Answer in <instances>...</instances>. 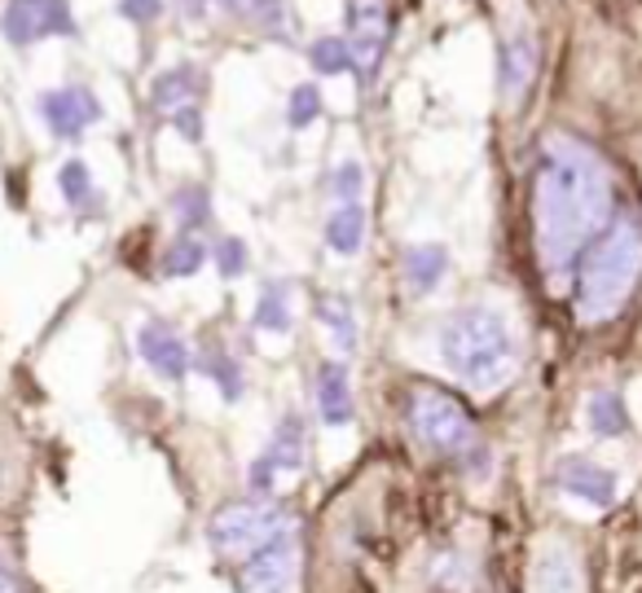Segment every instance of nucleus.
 I'll return each mask as SVG.
<instances>
[{
	"label": "nucleus",
	"instance_id": "36",
	"mask_svg": "<svg viewBox=\"0 0 642 593\" xmlns=\"http://www.w3.org/2000/svg\"><path fill=\"white\" fill-rule=\"evenodd\" d=\"M247 18L264 31H282L286 27V0H247Z\"/></svg>",
	"mask_w": 642,
	"mask_h": 593
},
{
	"label": "nucleus",
	"instance_id": "5",
	"mask_svg": "<svg viewBox=\"0 0 642 593\" xmlns=\"http://www.w3.org/2000/svg\"><path fill=\"white\" fill-rule=\"evenodd\" d=\"M431 344H436V360L449 387H458L471 400L502 396L523 365V339L514 330V317L485 299L440 313Z\"/></svg>",
	"mask_w": 642,
	"mask_h": 593
},
{
	"label": "nucleus",
	"instance_id": "34",
	"mask_svg": "<svg viewBox=\"0 0 642 593\" xmlns=\"http://www.w3.org/2000/svg\"><path fill=\"white\" fill-rule=\"evenodd\" d=\"M243 492H252V497H282V471L259 449L252 453V462L243 467Z\"/></svg>",
	"mask_w": 642,
	"mask_h": 593
},
{
	"label": "nucleus",
	"instance_id": "18",
	"mask_svg": "<svg viewBox=\"0 0 642 593\" xmlns=\"http://www.w3.org/2000/svg\"><path fill=\"white\" fill-rule=\"evenodd\" d=\"M581 427L594 444L612 449V444H630L634 440V413H630V400L616 382H599L585 391L581 400Z\"/></svg>",
	"mask_w": 642,
	"mask_h": 593
},
{
	"label": "nucleus",
	"instance_id": "27",
	"mask_svg": "<svg viewBox=\"0 0 642 593\" xmlns=\"http://www.w3.org/2000/svg\"><path fill=\"white\" fill-rule=\"evenodd\" d=\"M207 268V242L198 234H176L159 251V277L163 282H190Z\"/></svg>",
	"mask_w": 642,
	"mask_h": 593
},
{
	"label": "nucleus",
	"instance_id": "32",
	"mask_svg": "<svg viewBox=\"0 0 642 593\" xmlns=\"http://www.w3.org/2000/svg\"><path fill=\"white\" fill-rule=\"evenodd\" d=\"M308 62H313V71H317L322 80H335V75H348V71H353V49H348L344 35H317V40L308 44Z\"/></svg>",
	"mask_w": 642,
	"mask_h": 593
},
{
	"label": "nucleus",
	"instance_id": "39",
	"mask_svg": "<svg viewBox=\"0 0 642 593\" xmlns=\"http://www.w3.org/2000/svg\"><path fill=\"white\" fill-rule=\"evenodd\" d=\"M639 550H642V528H639Z\"/></svg>",
	"mask_w": 642,
	"mask_h": 593
},
{
	"label": "nucleus",
	"instance_id": "35",
	"mask_svg": "<svg viewBox=\"0 0 642 593\" xmlns=\"http://www.w3.org/2000/svg\"><path fill=\"white\" fill-rule=\"evenodd\" d=\"M167 123H172V132H181V141H185V145H203V136H207L203 106H181V111H172V115H167Z\"/></svg>",
	"mask_w": 642,
	"mask_h": 593
},
{
	"label": "nucleus",
	"instance_id": "29",
	"mask_svg": "<svg viewBox=\"0 0 642 593\" xmlns=\"http://www.w3.org/2000/svg\"><path fill=\"white\" fill-rule=\"evenodd\" d=\"M0 593H44L22 559V532L0 528Z\"/></svg>",
	"mask_w": 642,
	"mask_h": 593
},
{
	"label": "nucleus",
	"instance_id": "11",
	"mask_svg": "<svg viewBox=\"0 0 642 593\" xmlns=\"http://www.w3.org/2000/svg\"><path fill=\"white\" fill-rule=\"evenodd\" d=\"M35 497V458L31 444L22 436V427L13 422V413L0 405V528L22 532V519L31 510Z\"/></svg>",
	"mask_w": 642,
	"mask_h": 593
},
{
	"label": "nucleus",
	"instance_id": "31",
	"mask_svg": "<svg viewBox=\"0 0 642 593\" xmlns=\"http://www.w3.org/2000/svg\"><path fill=\"white\" fill-rule=\"evenodd\" d=\"M366 185H370V172L361 159H339L326 172V194L335 203H366Z\"/></svg>",
	"mask_w": 642,
	"mask_h": 593
},
{
	"label": "nucleus",
	"instance_id": "6",
	"mask_svg": "<svg viewBox=\"0 0 642 593\" xmlns=\"http://www.w3.org/2000/svg\"><path fill=\"white\" fill-rule=\"evenodd\" d=\"M642 286V203L625 198L616 221L590 242L572 273V317L581 330H608L625 317Z\"/></svg>",
	"mask_w": 642,
	"mask_h": 593
},
{
	"label": "nucleus",
	"instance_id": "14",
	"mask_svg": "<svg viewBox=\"0 0 642 593\" xmlns=\"http://www.w3.org/2000/svg\"><path fill=\"white\" fill-rule=\"evenodd\" d=\"M35 115L49 127V136L80 141L89 127H98L106 119V106L89 84H58V89L35 93Z\"/></svg>",
	"mask_w": 642,
	"mask_h": 593
},
{
	"label": "nucleus",
	"instance_id": "15",
	"mask_svg": "<svg viewBox=\"0 0 642 593\" xmlns=\"http://www.w3.org/2000/svg\"><path fill=\"white\" fill-rule=\"evenodd\" d=\"M132 344H136V356L145 360V369L163 378L167 387H181L194 374V348L167 317H145L132 330Z\"/></svg>",
	"mask_w": 642,
	"mask_h": 593
},
{
	"label": "nucleus",
	"instance_id": "37",
	"mask_svg": "<svg viewBox=\"0 0 642 593\" xmlns=\"http://www.w3.org/2000/svg\"><path fill=\"white\" fill-rule=\"evenodd\" d=\"M120 13L136 27H150L163 13V0H120Z\"/></svg>",
	"mask_w": 642,
	"mask_h": 593
},
{
	"label": "nucleus",
	"instance_id": "30",
	"mask_svg": "<svg viewBox=\"0 0 642 593\" xmlns=\"http://www.w3.org/2000/svg\"><path fill=\"white\" fill-rule=\"evenodd\" d=\"M207 264L216 268L221 282H243L252 273V246L238 234H216L207 242Z\"/></svg>",
	"mask_w": 642,
	"mask_h": 593
},
{
	"label": "nucleus",
	"instance_id": "13",
	"mask_svg": "<svg viewBox=\"0 0 642 593\" xmlns=\"http://www.w3.org/2000/svg\"><path fill=\"white\" fill-rule=\"evenodd\" d=\"M0 31L13 49H31L40 40H80V22L71 13V0H9L0 13Z\"/></svg>",
	"mask_w": 642,
	"mask_h": 593
},
{
	"label": "nucleus",
	"instance_id": "3",
	"mask_svg": "<svg viewBox=\"0 0 642 593\" xmlns=\"http://www.w3.org/2000/svg\"><path fill=\"white\" fill-rule=\"evenodd\" d=\"M621 203L625 194L616 167L594 141L568 127H546L537 136L528 176V225H532V264L546 290L554 295L572 290L581 255L616 221Z\"/></svg>",
	"mask_w": 642,
	"mask_h": 593
},
{
	"label": "nucleus",
	"instance_id": "4",
	"mask_svg": "<svg viewBox=\"0 0 642 593\" xmlns=\"http://www.w3.org/2000/svg\"><path fill=\"white\" fill-rule=\"evenodd\" d=\"M502 523L467 505L440 523H422L379 572L375 593H511Z\"/></svg>",
	"mask_w": 642,
	"mask_h": 593
},
{
	"label": "nucleus",
	"instance_id": "9",
	"mask_svg": "<svg viewBox=\"0 0 642 593\" xmlns=\"http://www.w3.org/2000/svg\"><path fill=\"white\" fill-rule=\"evenodd\" d=\"M546 492L559 497V501H577L585 505L590 514H616L621 501H625V479L612 462H603L599 453L590 449H559L550 462H546V474H541Z\"/></svg>",
	"mask_w": 642,
	"mask_h": 593
},
{
	"label": "nucleus",
	"instance_id": "10",
	"mask_svg": "<svg viewBox=\"0 0 642 593\" xmlns=\"http://www.w3.org/2000/svg\"><path fill=\"white\" fill-rule=\"evenodd\" d=\"M308 519V514H304ZM234 593H308V545L304 523L286 528L277 541H268L259 554L238 563L221 576Z\"/></svg>",
	"mask_w": 642,
	"mask_h": 593
},
{
	"label": "nucleus",
	"instance_id": "24",
	"mask_svg": "<svg viewBox=\"0 0 642 593\" xmlns=\"http://www.w3.org/2000/svg\"><path fill=\"white\" fill-rule=\"evenodd\" d=\"M198 98H203V71L194 62H176L150 80V106L159 115H172L181 106H198Z\"/></svg>",
	"mask_w": 642,
	"mask_h": 593
},
{
	"label": "nucleus",
	"instance_id": "26",
	"mask_svg": "<svg viewBox=\"0 0 642 593\" xmlns=\"http://www.w3.org/2000/svg\"><path fill=\"white\" fill-rule=\"evenodd\" d=\"M313 317H317V326H326V335L335 339L339 352H357V344H361V326H357V308H353L348 295H339V290H322V295L313 299Z\"/></svg>",
	"mask_w": 642,
	"mask_h": 593
},
{
	"label": "nucleus",
	"instance_id": "17",
	"mask_svg": "<svg viewBox=\"0 0 642 593\" xmlns=\"http://www.w3.org/2000/svg\"><path fill=\"white\" fill-rule=\"evenodd\" d=\"M449 273H454V255H449V246L436 242V237H427V242H405V246L396 251V277H400V286H405V295H409L414 304H427L431 295H440V286L449 282Z\"/></svg>",
	"mask_w": 642,
	"mask_h": 593
},
{
	"label": "nucleus",
	"instance_id": "21",
	"mask_svg": "<svg viewBox=\"0 0 642 593\" xmlns=\"http://www.w3.org/2000/svg\"><path fill=\"white\" fill-rule=\"evenodd\" d=\"M194 369L216 387V396H221L225 405H243V400L252 396V374H247L243 356L234 352V348H225V344L198 348V352H194Z\"/></svg>",
	"mask_w": 642,
	"mask_h": 593
},
{
	"label": "nucleus",
	"instance_id": "23",
	"mask_svg": "<svg viewBox=\"0 0 642 593\" xmlns=\"http://www.w3.org/2000/svg\"><path fill=\"white\" fill-rule=\"evenodd\" d=\"M370 237V207L366 203H335L322 221V242L339 259H357Z\"/></svg>",
	"mask_w": 642,
	"mask_h": 593
},
{
	"label": "nucleus",
	"instance_id": "28",
	"mask_svg": "<svg viewBox=\"0 0 642 593\" xmlns=\"http://www.w3.org/2000/svg\"><path fill=\"white\" fill-rule=\"evenodd\" d=\"M58 194H62V203H67L71 212H98V207H102L98 176H93V167H89L80 154L62 159V167H58Z\"/></svg>",
	"mask_w": 642,
	"mask_h": 593
},
{
	"label": "nucleus",
	"instance_id": "16",
	"mask_svg": "<svg viewBox=\"0 0 642 593\" xmlns=\"http://www.w3.org/2000/svg\"><path fill=\"white\" fill-rule=\"evenodd\" d=\"M313 422L322 431H344L357 422V391H353V369L344 356H322L313 365Z\"/></svg>",
	"mask_w": 642,
	"mask_h": 593
},
{
	"label": "nucleus",
	"instance_id": "38",
	"mask_svg": "<svg viewBox=\"0 0 642 593\" xmlns=\"http://www.w3.org/2000/svg\"><path fill=\"white\" fill-rule=\"evenodd\" d=\"M212 4H221V9H230V13H247V0H212Z\"/></svg>",
	"mask_w": 642,
	"mask_h": 593
},
{
	"label": "nucleus",
	"instance_id": "7",
	"mask_svg": "<svg viewBox=\"0 0 642 593\" xmlns=\"http://www.w3.org/2000/svg\"><path fill=\"white\" fill-rule=\"evenodd\" d=\"M514 593H603L599 532L568 510L537 514L519 541Z\"/></svg>",
	"mask_w": 642,
	"mask_h": 593
},
{
	"label": "nucleus",
	"instance_id": "25",
	"mask_svg": "<svg viewBox=\"0 0 642 593\" xmlns=\"http://www.w3.org/2000/svg\"><path fill=\"white\" fill-rule=\"evenodd\" d=\"M167 216L176 225V234H207L216 225V212H212V190L203 181H181L172 194H167Z\"/></svg>",
	"mask_w": 642,
	"mask_h": 593
},
{
	"label": "nucleus",
	"instance_id": "2",
	"mask_svg": "<svg viewBox=\"0 0 642 593\" xmlns=\"http://www.w3.org/2000/svg\"><path fill=\"white\" fill-rule=\"evenodd\" d=\"M409 467L400 453H370L339 479L304 519L308 593H375V581L414 532H396L409 519Z\"/></svg>",
	"mask_w": 642,
	"mask_h": 593
},
{
	"label": "nucleus",
	"instance_id": "1",
	"mask_svg": "<svg viewBox=\"0 0 642 593\" xmlns=\"http://www.w3.org/2000/svg\"><path fill=\"white\" fill-rule=\"evenodd\" d=\"M391 418H396V453L409 471L436 479L467 510L498 519L511 514V501L519 497L511 479V453L485 427L471 396H462L440 378L414 374L396 387Z\"/></svg>",
	"mask_w": 642,
	"mask_h": 593
},
{
	"label": "nucleus",
	"instance_id": "8",
	"mask_svg": "<svg viewBox=\"0 0 642 593\" xmlns=\"http://www.w3.org/2000/svg\"><path fill=\"white\" fill-rule=\"evenodd\" d=\"M295 523H304L299 497H252L238 488L203 510L198 532H203V550H207L216 576H225Z\"/></svg>",
	"mask_w": 642,
	"mask_h": 593
},
{
	"label": "nucleus",
	"instance_id": "33",
	"mask_svg": "<svg viewBox=\"0 0 642 593\" xmlns=\"http://www.w3.org/2000/svg\"><path fill=\"white\" fill-rule=\"evenodd\" d=\"M322 119V89L317 84H295L291 98H286V127L291 132H304Z\"/></svg>",
	"mask_w": 642,
	"mask_h": 593
},
{
	"label": "nucleus",
	"instance_id": "22",
	"mask_svg": "<svg viewBox=\"0 0 642 593\" xmlns=\"http://www.w3.org/2000/svg\"><path fill=\"white\" fill-rule=\"evenodd\" d=\"M252 330L291 339L295 335V282L291 277H264L252 304Z\"/></svg>",
	"mask_w": 642,
	"mask_h": 593
},
{
	"label": "nucleus",
	"instance_id": "19",
	"mask_svg": "<svg viewBox=\"0 0 642 593\" xmlns=\"http://www.w3.org/2000/svg\"><path fill=\"white\" fill-rule=\"evenodd\" d=\"M537 80V40L528 31H502L498 40V102L519 111Z\"/></svg>",
	"mask_w": 642,
	"mask_h": 593
},
{
	"label": "nucleus",
	"instance_id": "12",
	"mask_svg": "<svg viewBox=\"0 0 642 593\" xmlns=\"http://www.w3.org/2000/svg\"><path fill=\"white\" fill-rule=\"evenodd\" d=\"M344 22H348V49H353V75L361 89H370L379 80V67L391 44V18H387L384 0H348L344 4Z\"/></svg>",
	"mask_w": 642,
	"mask_h": 593
},
{
	"label": "nucleus",
	"instance_id": "20",
	"mask_svg": "<svg viewBox=\"0 0 642 593\" xmlns=\"http://www.w3.org/2000/svg\"><path fill=\"white\" fill-rule=\"evenodd\" d=\"M259 453L282 471V479L304 474V467H308V418H304V409L286 405V409L273 418Z\"/></svg>",
	"mask_w": 642,
	"mask_h": 593
}]
</instances>
